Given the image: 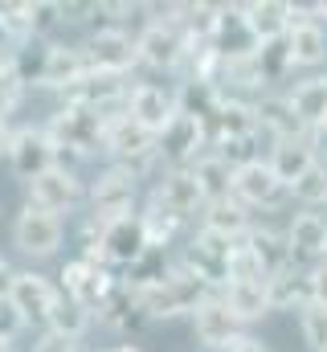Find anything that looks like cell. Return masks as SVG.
I'll return each mask as SVG.
<instances>
[{
  "mask_svg": "<svg viewBox=\"0 0 327 352\" xmlns=\"http://www.w3.org/2000/svg\"><path fill=\"white\" fill-rule=\"evenodd\" d=\"M135 295H139L148 320H176V316H196V307L209 295H217V291L209 283H201L192 270H184V266L176 263L164 283H156L152 291H135Z\"/></svg>",
  "mask_w": 327,
  "mask_h": 352,
  "instance_id": "1",
  "label": "cell"
},
{
  "mask_svg": "<svg viewBox=\"0 0 327 352\" xmlns=\"http://www.w3.org/2000/svg\"><path fill=\"white\" fill-rule=\"evenodd\" d=\"M106 119L111 115H98V111H86V107H62L45 123V135L58 148V164H62V152H70V156L106 152Z\"/></svg>",
  "mask_w": 327,
  "mask_h": 352,
  "instance_id": "2",
  "label": "cell"
},
{
  "mask_svg": "<svg viewBox=\"0 0 327 352\" xmlns=\"http://www.w3.org/2000/svg\"><path fill=\"white\" fill-rule=\"evenodd\" d=\"M152 12H164L156 21H148L144 29H139V37H135V50H139V62L144 66H152V70H180V62H184V50H188V37H184V29L172 21V12L168 8H152Z\"/></svg>",
  "mask_w": 327,
  "mask_h": 352,
  "instance_id": "3",
  "label": "cell"
},
{
  "mask_svg": "<svg viewBox=\"0 0 327 352\" xmlns=\"http://www.w3.org/2000/svg\"><path fill=\"white\" fill-rule=\"evenodd\" d=\"M135 180L139 176L123 164H111L106 173L90 184V221L94 226H106V221H119L127 213H135Z\"/></svg>",
  "mask_w": 327,
  "mask_h": 352,
  "instance_id": "4",
  "label": "cell"
},
{
  "mask_svg": "<svg viewBox=\"0 0 327 352\" xmlns=\"http://www.w3.org/2000/svg\"><path fill=\"white\" fill-rule=\"evenodd\" d=\"M66 242V221L49 209H37V205H25L12 221V246L29 258H49L58 254V246Z\"/></svg>",
  "mask_w": 327,
  "mask_h": 352,
  "instance_id": "5",
  "label": "cell"
},
{
  "mask_svg": "<svg viewBox=\"0 0 327 352\" xmlns=\"http://www.w3.org/2000/svg\"><path fill=\"white\" fill-rule=\"evenodd\" d=\"M106 156H115V164L131 168L135 176H139V168H148L152 160H160L156 156V135H148L139 123H131L127 111H115L106 119Z\"/></svg>",
  "mask_w": 327,
  "mask_h": 352,
  "instance_id": "6",
  "label": "cell"
},
{
  "mask_svg": "<svg viewBox=\"0 0 327 352\" xmlns=\"http://www.w3.org/2000/svg\"><path fill=\"white\" fill-rule=\"evenodd\" d=\"M90 70H102V74H131V66H139V50H135V37L119 25H106V29H94L82 45Z\"/></svg>",
  "mask_w": 327,
  "mask_h": 352,
  "instance_id": "7",
  "label": "cell"
},
{
  "mask_svg": "<svg viewBox=\"0 0 327 352\" xmlns=\"http://www.w3.org/2000/svg\"><path fill=\"white\" fill-rule=\"evenodd\" d=\"M205 152H209V135H205V123L192 119V115H176L156 140V156L168 164V173L172 168H192Z\"/></svg>",
  "mask_w": 327,
  "mask_h": 352,
  "instance_id": "8",
  "label": "cell"
},
{
  "mask_svg": "<svg viewBox=\"0 0 327 352\" xmlns=\"http://www.w3.org/2000/svg\"><path fill=\"white\" fill-rule=\"evenodd\" d=\"M123 111H127L131 123H139V127H144L148 135H156V140L164 135V127L180 115V107H176V90L160 87V82H135V87L127 90Z\"/></svg>",
  "mask_w": 327,
  "mask_h": 352,
  "instance_id": "9",
  "label": "cell"
},
{
  "mask_svg": "<svg viewBox=\"0 0 327 352\" xmlns=\"http://www.w3.org/2000/svg\"><path fill=\"white\" fill-rule=\"evenodd\" d=\"M234 197L242 201L249 213L253 209H282L291 201V188L274 176V168L262 156V160H249V164H242L234 173Z\"/></svg>",
  "mask_w": 327,
  "mask_h": 352,
  "instance_id": "10",
  "label": "cell"
},
{
  "mask_svg": "<svg viewBox=\"0 0 327 352\" xmlns=\"http://www.w3.org/2000/svg\"><path fill=\"white\" fill-rule=\"evenodd\" d=\"M58 278H62V295L74 299V303H82L90 316H94V311L111 299V291L119 287V278H115L106 266H90V263H82V258L66 263Z\"/></svg>",
  "mask_w": 327,
  "mask_h": 352,
  "instance_id": "11",
  "label": "cell"
},
{
  "mask_svg": "<svg viewBox=\"0 0 327 352\" xmlns=\"http://www.w3.org/2000/svg\"><path fill=\"white\" fill-rule=\"evenodd\" d=\"M8 303L21 311V320L25 324H45L49 320V311H54V303H58V295H62V287H54L45 274H37V270H12V278H8Z\"/></svg>",
  "mask_w": 327,
  "mask_h": 352,
  "instance_id": "12",
  "label": "cell"
},
{
  "mask_svg": "<svg viewBox=\"0 0 327 352\" xmlns=\"http://www.w3.org/2000/svg\"><path fill=\"white\" fill-rule=\"evenodd\" d=\"M245 324L229 311V303L221 299V291L217 295H209L201 307H196V316H192V332H196V340L205 344V349H217V352H229L238 340H242Z\"/></svg>",
  "mask_w": 327,
  "mask_h": 352,
  "instance_id": "13",
  "label": "cell"
},
{
  "mask_svg": "<svg viewBox=\"0 0 327 352\" xmlns=\"http://www.w3.org/2000/svg\"><path fill=\"white\" fill-rule=\"evenodd\" d=\"M54 164H58V148L45 135V127H16V135L8 144V168L29 184L41 173H49Z\"/></svg>",
  "mask_w": 327,
  "mask_h": 352,
  "instance_id": "14",
  "label": "cell"
},
{
  "mask_svg": "<svg viewBox=\"0 0 327 352\" xmlns=\"http://www.w3.org/2000/svg\"><path fill=\"white\" fill-rule=\"evenodd\" d=\"M25 188H29V205L49 209V213H58V217H62V213H70L82 197H86L78 173H74V168H66V164H54L49 173H41L37 180H29Z\"/></svg>",
  "mask_w": 327,
  "mask_h": 352,
  "instance_id": "15",
  "label": "cell"
},
{
  "mask_svg": "<svg viewBox=\"0 0 327 352\" xmlns=\"http://www.w3.org/2000/svg\"><path fill=\"white\" fill-rule=\"evenodd\" d=\"M127 78L123 74H102V70H86L78 82L66 94V107H86V111H98V115H115L119 102H127Z\"/></svg>",
  "mask_w": 327,
  "mask_h": 352,
  "instance_id": "16",
  "label": "cell"
},
{
  "mask_svg": "<svg viewBox=\"0 0 327 352\" xmlns=\"http://www.w3.org/2000/svg\"><path fill=\"white\" fill-rule=\"evenodd\" d=\"M209 50L221 62H249L258 54V37L245 25L242 4H221V16H217V25L209 33Z\"/></svg>",
  "mask_w": 327,
  "mask_h": 352,
  "instance_id": "17",
  "label": "cell"
},
{
  "mask_svg": "<svg viewBox=\"0 0 327 352\" xmlns=\"http://www.w3.org/2000/svg\"><path fill=\"white\" fill-rule=\"evenodd\" d=\"M152 205H156L160 213H168V217H176V221H188V217L205 213V192H201L192 168H172V173L156 184Z\"/></svg>",
  "mask_w": 327,
  "mask_h": 352,
  "instance_id": "18",
  "label": "cell"
},
{
  "mask_svg": "<svg viewBox=\"0 0 327 352\" xmlns=\"http://www.w3.org/2000/svg\"><path fill=\"white\" fill-rule=\"evenodd\" d=\"M98 238H102L106 263H115V266H135L148 250H152V242H148V230H144V217H139V213H127V217H119V221H106Z\"/></svg>",
  "mask_w": 327,
  "mask_h": 352,
  "instance_id": "19",
  "label": "cell"
},
{
  "mask_svg": "<svg viewBox=\"0 0 327 352\" xmlns=\"http://www.w3.org/2000/svg\"><path fill=\"white\" fill-rule=\"evenodd\" d=\"M286 242H291V258H295V263L315 266L324 258V246H327V217L315 213V209L291 213V221H286Z\"/></svg>",
  "mask_w": 327,
  "mask_h": 352,
  "instance_id": "20",
  "label": "cell"
},
{
  "mask_svg": "<svg viewBox=\"0 0 327 352\" xmlns=\"http://www.w3.org/2000/svg\"><path fill=\"white\" fill-rule=\"evenodd\" d=\"M253 119H258V131L266 135V144H278V140H291V135H307L299 127L286 94H258L253 98Z\"/></svg>",
  "mask_w": 327,
  "mask_h": 352,
  "instance_id": "21",
  "label": "cell"
},
{
  "mask_svg": "<svg viewBox=\"0 0 327 352\" xmlns=\"http://www.w3.org/2000/svg\"><path fill=\"white\" fill-rule=\"evenodd\" d=\"M90 70L82 45H62V41H49L45 50V70H41V87L49 90H70L82 74Z\"/></svg>",
  "mask_w": 327,
  "mask_h": 352,
  "instance_id": "22",
  "label": "cell"
},
{
  "mask_svg": "<svg viewBox=\"0 0 327 352\" xmlns=\"http://www.w3.org/2000/svg\"><path fill=\"white\" fill-rule=\"evenodd\" d=\"M266 164L274 168V176L291 188L299 176L307 173V168H315L319 160H315V152H311V144H307V135H291V140H278V144H270V152H266Z\"/></svg>",
  "mask_w": 327,
  "mask_h": 352,
  "instance_id": "23",
  "label": "cell"
},
{
  "mask_svg": "<svg viewBox=\"0 0 327 352\" xmlns=\"http://www.w3.org/2000/svg\"><path fill=\"white\" fill-rule=\"evenodd\" d=\"M242 12L249 33L258 37V45L282 41L291 33V4L286 0H253V4H242Z\"/></svg>",
  "mask_w": 327,
  "mask_h": 352,
  "instance_id": "24",
  "label": "cell"
},
{
  "mask_svg": "<svg viewBox=\"0 0 327 352\" xmlns=\"http://www.w3.org/2000/svg\"><path fill=\"white\" fill-rule=\"evenodd\" d=\"M266 291H270V307L274 311H299L311 303V278H307V266L291 263L286 270H278L274 278H266Z\"/></svg>",
  "mask_w": 327,
  "mask_h": 352,
  "instance_id": "25",
  "label": "cell"
},
{
  "mask_svg": "<svg viewBox=\"0 0 327 352\" xmlns=\"http://www.w3.org/2000/svg\"><path fill=\"white\" fill-rule=\"evenodd\" d=\"M201 230H213V234H221V238H229V242H245V234L253 230V217H249V209H245L238 197H225V201L205 205Z\"/></svg>",
  "mask_w": 327,
  "mask_h": 352,
  "instance_id": "26",
  "label": "cell"
},
{
  "mask_svg": "<svg viewBox=\"0 0 327 352\" xmlns=\"http://www.w3.org/2000/svg\"><path fill=\"white\" fill-rule=\"evenodd\" d=\"M245 246L258 254V263H262V270H266V278H274L278 270H286V266L295 263V258H291L286 230H274V226H253V230L245 234Z\"/></svg>",
  "mask_w": 327,
  "mask_h": 352,
  "instance_id": "27",
  "label": "cell"
},
{
  "mask_svg": "<svg viewBox=\"0 0 327 352\" xmlns=\"http://www.w3.org/2000/svg\"><path fill=\"white\" fill-rule=\"evenodd\" d=\"M286 98H291V111H295V119H299L303 131H311V127L327 123V74L303 78Z\"/></svg>",
  "mask_w": 327,
  "mask_h": 352,
  "instance_id": "28",
  "label": "cell"
},
{
  "mask_svg": "<svg viewBox=\"0 0 327 352\" xmlns=\"http://www.w3.org/2000/svg\"><path fill=\"white\" fill-rule=\"evenodd\" d=\"M286 50H291L295 70L324 66V62H327V29H324V25H315V21L291 25V33H286Z\"/></svg>",
  "mask_w": 327,
  "mask_h": 352,
  "instance_id": "29",
  "label": "cell"
},
{
  "mask_svg": "<svg viewBox=\"0 0 327 352\" xmlns=\"http://www.w3.org/2000/svg\"><path fill=\"white\" fill-rule=\"evenodd\" d=\"M98 320L106 328H115V332H135L139 324H148V311H144L139 295L131 287H123V278H119V287L111 291V299L98 307Z\"/></svg>",
  "mask_w": 327,
  "mask_h": 352,
  "instance_id": "30",
  "label": "cell"
},
{
  "mask_svg": "<svg viewBox=\"0 0 327 352\" xmlns=\"http://www.w3.org/2000/svg\"><path fill=\"white\" fill-rule=\"evenodd\" d=\"M221 299L229 303V311H234L242 324H258V320H266V316L274 311L266 283H229V287L221 291Z\"/></svg>",
  "mask_w": 327,
  "mask_h": 352,
  "instance_id": "31",
  "label": "cell"
},
{
  "mask_svg": "<svg viewBox=\"0 0 327 352\" xmlns=\"http://www.w3.org/2000/svg\"><path fill=\"white\" fill-rule=\"evenodd\" d=\"M192 176H196V184H201V192H205V205L234 197V168H229L217 152H205V156L192 164Z\"/></svg>",
  "mask_w": 327,
  "mask_h": 352,
  "instance_id": "32",
  "label": "cell"
},
{
  "mask_svg": "<svg viewBox=\"0 0 327 352\" xmlns=\"http://www.w3.org/2000/svg\"><path fill=\"white\" fill-rule=\"evenodd\" d=\"M86 328H90V311H86L82 303H74V299L58 295V303H54V311H49V320H45V332L66 336V340H78Z\"/></svg>",
  "mask_w": 327,
  "mask_h": 352,
  "instance_id": "33",
  "label": "cell"
},
{
  "mask_svg": "<svg viewBox=\"0 0 327 352\" xmlns=\"http://www.w3.org/2000/svg\"><path fill=\"white\" fill-rule=\"evenodd\" d=\"M172 274V263H168V254H164V246H152L144 258L135 266H127V278H123V287H131V291H152L156 283H164Z\"/></svg>",
  "mask_w": 327,
  "mask_h": 352,
  "instance_id": "34",
  "label": "cell"
},
{
  "mask_svg": "<svg viewBox=\"0 0 327 352\" xmlns=\"http://www.w3.org/2000/svg\"><path fill=\"white\" fill-rule=\"evenodd\" d=\"M253 66H258V74H262V87H274V82H282V78L295 70V62H291V50H286V37H282V41H270V45H258V54H253Z\"/></svg>",
  "mask_w": 327,
  "mask_h": 352,
  "instance_id": "35",
  "label": "cell"
},
{
  "mask_svg": "<svg viewBox=\"0 0 327 352\" xmlns=\"http://www.w3.org/2000/svg\"><path fill=\"white\" fill-rule=\"evenodd\" d=\"M291 201H299L303 209L327 205V164H315V168H307V173L299 176L291 184Z\"/></svg>",
  "mask_w": 327,
  "mask_h": 352,
  "instance_id": "36",
  "label": "cell"
},
{
  "mask_svg": "<svg viewBox=\"0 0 327 352\" xmlns=\"http://www.w3.org/2000/svg\"><path fill=\"white\" fill-rule=\"evenodd\" d=\"M299 336H303V344L311 352L327 349V307H319V303L299 307Z\"/></svg>",
  "mask_w": 327,
  "mask_h": 352,
  "instance_id": "37",
  "label": "cell"
},
{
  "mask_svg": "<svg viewBox=\"0 0 327 352\" xmlns=\"http://www.w3.org/2000/svg\"><path fill=\"white\" fill-rule=\"evenodd\" d=\"M229 283H266V270H262L258 254H253L245 242H238V246L229 250ZM229 283H225V287H229Z\"/></svg>",
  "mask_w": 327,
  "mask_h": 352,
  "instance_id": "38",
  "label": "cell"
},
{
  "mask_svg": "<svg viewBox=\"0 0 327 352\" xmlns=\"http://www.w3.org/2000/svg\"><path fill=\"white\" fill-rule=\"evenodd\" d=\"M62 25V8L54 0H29V37L33 41H45V33Z\"/></svg>",
  "mask_w": 327,
  "mask_h": 352,
  "instance_id": "39",
  "label": "cell"
},
{
  "mask_svg": "<svg viewBox=\"0 0 327 352\" xmlns=\"http://www.w3.org/2000/svg\"><path fill=\"white\" fill-rule=\"evenodd\" d=\"M25 328V320H21V311L8 303V295H0V340H8L12 344V336Z\"/></svg>",
  "mask_w": 327,
  "mask_h": 352,
  "instance_id": "40",
  "label": "cell"
},
{
  "mask_svg": "<svg viewBox=\"0 0 327 352\" xmlns=\"http://www.w3.org/2000/svg\"><path fill=\"white\" fill-rule=\"evenodd\" d=\"M307 278H311V303L327 307V263L307 266Z\"/></svg>",
  "mask_w": 327,
  "mask_h": 352,
  "instance_id": "41",
  "label": "cell"
},
{
  "mask_svg": "<svg viewBox=\"0 0 327 352\" xmlns=\"http://www.w3.org/2000/svg\"><path fill=\"white\" fill-rule=\"evenodd\" d=\"M33 352H78V340H66V336H54V332H45V336L33 344Z\"/></svg>",
  "mask_w": 327,
  "mask_h": 352,
  "instance_id": "42",
  "label": "cell"
},
{
  "mask_svg": "<svg viewBox=\"0 0 327 352\" xmlns=\"http://www.w3.org/2000/svg\"><path fill=\"white\" fill-rule=\"evenodd\" d=\"M307 144H311L315 160H319V164H327V123H319V127H311V131H307Z\"/></svg>",
  "mask_w": 327,
  "mask_h": 352,
  "instance_id": "43",
  "label": "cell"
},
{
  "mask_svg": "<svg viewBox=\"0 0 327 352\" xmlns=\"http://www.w3.org/2000/svg\"><path fill=\"white\" fill-rule=\"evenodd\" d=\"M229 352H270V349H266L262 340H253V336H242V340H238Z\"/></svg>",
  "mask_w": 327,
  "mask_h": 352,
  "instance_id": "44",
  "label": "cell"
},
{
  "mask_svg": "<svg viewBox=\"0 0 327 352\" xmlns=\"http://www.w3.org/2000/svg\"><path fill=\"white\" fill-rule=\"evenodd\" d=\"M8 278H12V270H8V263H4V258H0V295L8 291Z\"/></svg>",
  "mask_w": 327,
  "mask_h": 352,
  "instance_id": "45",
  "label": "cell"
},
{
  "mask_svg": "<svg viewBox=\"0 0 327 352\" xmlns=\"http://www.w3.org/2000/svg\"><path fill=\"white\" fill-rule=\"evenodd\" d=\"M111 352H144V349H135V344H119V349H111Z\"/></svg>",
  "mask_w": 327,
  "mask_h": 352,
  "instance_id": "46",
  "label": "cell"
},
{
  "mask_svg": "<svg viewBox=\"0 0 327 352\" xmlns=\"http://www.w3.org/2000/svg\"><path fill=\"white\" fill-rule=\"evenodd\" d=\"M0 352H16V349H12V344H8V340H0Z\"/></svg>",
  "mask_w": 327,
  "mask_h": 352,
  "instance_id": "47",
  "label": "cell"
},
{
  "mask_svg": "<svg viewBox=\"0 0 327 352\" xmlns=\"http://www.w3.org/2000/svg\"><path fill=\"white\" fill-rule=\"evenodd\" d=\"M319 263H327V246H324V258H319Z\"/></svg>",
  "mask_w": 327,
  "mask_h": 352,
  "instance_id": "48",
  "label": "cell"
},
{
  "mask_svg": "<svg viewBox=\"0 0 327 352\" xmlns=\"http://www.w3.org/2000/svg\"><path fill=\"white\" fill-rule=\"evenodd\" d=\"M324 352H327V349H324Z\"/></svg>",
  "mask_w": 327,
  "mask_h": 352,
  "instance_id": "49",
  "label": "cell"
}]
</instances>
